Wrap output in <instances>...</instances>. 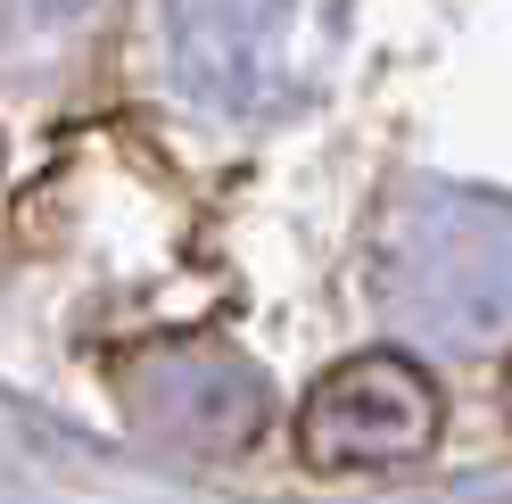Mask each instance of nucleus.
<instances>
[{
	"label": "nucleus",
	"instance_id": "obj_1",
	"mask_svg": "<svg viewBox=\"0 0 512 504\" xmlns=\"http://www.w3.org/2000/svg\"><path fill=\"white\" fill-rule=\"evenodd\" d=\"M438 438H446V389L430 381V364L397 348H364L331 364L298 397L290 422L298 463L323 480H397V471L438 455Z\"/></svg>",
	"mask_w": 512,
	"mask_h": 504
},
{
	"label": "nucleus",
	"instance_id": "obj_2",
	"mask_svg": "<svg viewBox=\"0 0 512 504\" xmlns=\"http://www.w3.org/2000/svg\"><path fill=\"white\" fill-rule=\"evenodd\" d=\"M504 414H512V381H504Z\"/></svg>",
	"mask_w": 512,
	"mask_h": 504
}]
</instances>
